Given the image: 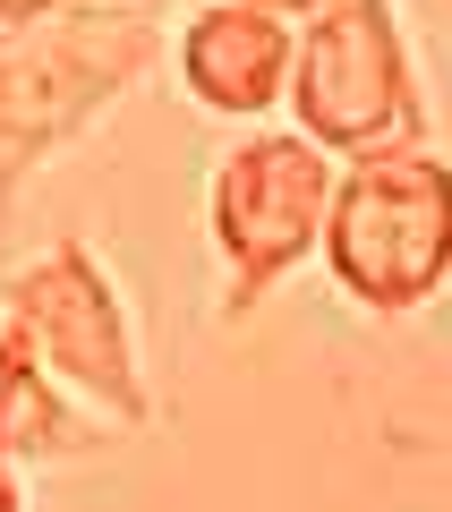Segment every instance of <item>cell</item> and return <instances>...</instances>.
<instances>
[{
  "label": "cell",
  "instance_id": "obj_1",
  "mask_svg": "<svg viewBox=\"0 0 452 512\" xmlns=\"http://www.w3.org/2000/svg\"><path fill=\"white\" fill-rule=\"evenodd\" d=\"M163 52V26L120 0H60L43 18H0V214L77 146Z\"/></svg>",
  "mask_w": 452,
  "mask_h": 512
},
{
  "label": "cell",
  "instance_id": "obj_2",
  "mask_svg": "<svg viewBox=\"0 0 452 512\" xmlns=\"http://www.w3.org/2000/svg\"><path fill=\"white\" fill-rule=\"evenodd\" d=\"M325 265L367 316H410L452 274V163L418 146L350 154L325 214Z\"/></svg>",
  "mask_w": 452,
  "mask_h": 512
},
{
  "label": "cell",
  "instance_id": "obj_3",
  "mask_svg": "<svg viewBox=\"0 0 452 512\" xmlns=\"http://www.w3.org/2000/svg\"><path fill=\"white\" fill-rule=\"evenodd\" d=\"M0 325L18 333V350L69 393V402L103 410V419H120V427L154 419L145 376H137L128 308H120V291H111V274L94 265L86 239H60V248L26 256L18 274L0 282Z\"/></svg>",
  "mask_w": 452,
  "mask_h": 512
},
{
  "label": "cell",
  "instance_id": "obj_4",
  "mask_svg": "<svg viewBox=\"0 0 452 512\" xmlns=\"http://www.w3.org/2000/svg\"><path fill=\"white\" fill-rule=\"evenodd\" d=\"M333 154L308 128H256L214 163V248L231 274V316H248L299 256L325 248Z\"/></svg>",
  "mask_w": 452,
  "mask_h": 512
},
{
  "label": "cell",
  "instance_id": "obj_5",
  "mask_svg": "<svg viewBox=\"0 0 452 512\" xmlns=\"http://www.w3.org/2000/svg\"><path fill=\"white\" fill-rule=\"evenodd\" d=\"M290 111L325 154H376L410 146L418 94H410V43L393 0H333L316 9L290 52Z\"/></svg>",
  "mask_w": 452,
  "mask_h": 512
},
{
  "label": "cell",
  "instance_id": "obj_6",
  "mask_svg": "<svg viewBox=\"0 0 452 512\" xmlns=\"http://www.w3.org/2000/svg\"><path fill=\"white\" fill-rule=\"evenodd\" d=\"M290 52H299L290 18L248 9V0H214V9H197L188 35H180V77H188V94H197L205 111H222V120H265L290 94Z\"/></svg>",
  "mask_w": 452,
  "mask_h": 512
},
{
  "label": "cell",
  "instance_id": "obj_7",
  "mask_svg": "<svg viewBox=\"0 0 452 512\" xmlns=\"http://www.w3.org/2000/svg\"><path fill=\"white\" fill-rule=\"evenodd\" d=\"M86 444L77 402L18 350V333L0 325V461H60Z\"/></svg>",
  "mask_w": 452,
  "mask_h": 512
},
{
  "label": "cell",
  "instance_id": "obj_8",
  "mask_svg": "<svg viewBox=\"0 0 452 512\" xmlns=\"http://www.w3.org/2000/svg\"><path fill=\"white\" fill-rule=\"evenodd\" d=\"M248 9H273V18H316V9H333V0H248Z\"/></svg>",
  "mask_w": 452,
  "mask_h": 512
},
{
  "label": "cell",
  "instance_id": "obj_9",
  "mask_svg": "<svg viewBox=\"0 0 452 512\" xmlns=\"http://www.w3.org/2000/svg\"><path fill=\"white\" fill-rule=\"evenodd\" d=\"M0 512H26V487H18V461H0Z\"/></svg>",
  "mask_w": 452,
  "mask_h": 512
},
{
  "label": "cell",
  "instance_id": "obj_10",
  "mask_svg": "<svg viewBox=\"0 0 452 512\" xmlns=\"http://www.w3.org/2000/svg\"><path fill=\"white\" fill-rule=\"evenodd\" d=\"M43 9H60V0H0V18H43Z\"/></svg>",
  "mask_w": 452,
  "mask_h": 512
}]
</instances>
